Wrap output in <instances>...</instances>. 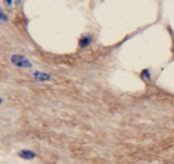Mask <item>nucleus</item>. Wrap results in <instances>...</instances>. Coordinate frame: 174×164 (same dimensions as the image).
<instances>
[{
	"instance_id": "423d86ee",
	"label": "nucleus",
	"mask_w": 174,
	"mask_h": 164,
	"mask_svg": "<svg viewBox=\"0 0 174 164\" xmlns=\"http://www.w3.org/2000/svg\"><path fill=\"white\" fill-rule=\"evenodd\" d=\"M1 102H2V100H1V99H0V104H1Z\"/></svg>"
},
{
	"instance_id": "7ed1b4c3",
	"label": "nucleus",
	"mask_w": 174,
	"mask_h": 164,
	"mask_svg": "<svg viewBox=\"0 0 174 164\" xmlns=\"http://www.w3.org/2000/svg\"><path fill=\"white\" fill-rule=\"evenodd\" d=\"M34 77L39 81H46V80H49L50 79V76L48 74H46V73H43V72H34Z\"/></svg>"
},
{
	"instance_id": "20e7f679",
	"label": "nucleus",
	"mask_w": 174,
	"mask_h": 164,
	"mask_svg": "<svg viewBox=\"0 0 174 164\" xmlns=\"http://www.w3.org/2000/svg\"><path fill=\"white\" fill-rule=\"evenodd\" d=\"M92 39L90 36H85V37H83L81 40H80V47H86V46H88L90 43H91Z\"/></svg>"
},
{
	"instance_id": "f257e3e1",
	"label": "nucleus",
	"mask_w": 174,
	"mask_h": 164,
	"mask_svg": "<svg viewBox=\"0 0 174 164\" xmlns=\"http://www.w3.org/2000/svg\"><path fill=\"white\" fill-rule=\"evenodd\" d=\"M11 62L15 64V66L21 67V68H30V67H32V64L23 55H12Z\"/></svg>"
},
{
	"instance_id": "f03ea898",
	"label": "nucleus",
	"mask_w": 174,
	"mask_h": 164,
	"mask_svg": "<svg viewBox=\"0 0 174 164\" xmlns=\"http://www.w3.org/2000/svg\"><path fill=\"white\" fill-rule=\"evenodd\" d=\"M19 156L24 159H33L36 155L34 152L30 151V150H23L19 153Z\"/></svg>"
},
{
	"instance_id": "39448f33",
	"label": "nucleus",
	"mask_w": 174,
	"mask_h": 164,
	"mask_svg": "<svg viewBox=\"0 0 174 164\" xmlns=\"http://www.w3.org/2000/svg\"><path fill=\"white\" fill-rule=\"evenodd\" d=\"M8 21V18L7 16L5 15L4 12H3L1 9H0V23H5Z\"/></svg>"
}]
</instances>
